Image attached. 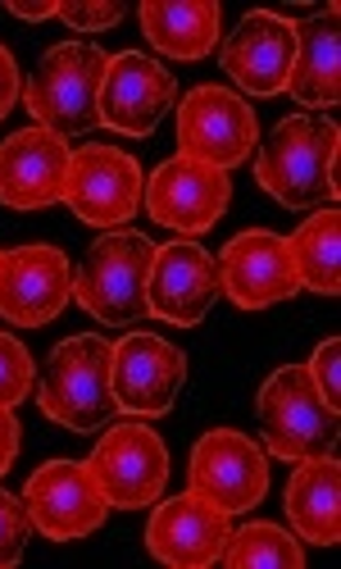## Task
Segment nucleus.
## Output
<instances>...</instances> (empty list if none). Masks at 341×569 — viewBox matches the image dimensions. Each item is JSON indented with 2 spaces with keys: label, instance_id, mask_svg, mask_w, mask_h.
Listing matches in <instances>:
<instances>
[{
  "label": "nucleus",
  "instance_id": "c756f323",
  "mask_svg": "<svg viewBox=\"0 0 341 569\" xmlns=\"http://www.w3.org/2000/svg\"><path fill=\"white\" fill-rule=\"evenodd\" d=\"M19 91H23V82H19V64H14V56L6 51V46H0V119L14 110Z\"/></svg>",
  "mask_w": 341,
  "mask_h": 569
},
{
  "label": "nucleus",
  "instance_id": "9b49d317",
  "mask_svg": "<svg viewBox=\"0 0 341 569\" xmlns=\"http://www.w3.org/2000/svg\"><path fill=\"white\" fill-rule=\"evenodd\" d=\"M187 383V356L164 342L160 333H123L114 342V360H110V388H114V406L123 415L137 419H160L173 410V401L182 397Z\"/></svg>",
  "mask_w": 341,
  "mask_h": 569
},
{
  "label": "nucleus",
  "instance_id": "a211bd4d",
  "mask_svg": "<svg viewBox=\"0 0 341 569\" xmlns=\"http://www.w3.org/2000/svg\"><path fill=\"white\" fill-rule=\"evenodd\" d=\"M291 60H297V23L282 14H269V10H251L237 23V32L223 41L228 78L247 91V97H260V101L287 91Z\"/></svg>",
  "mask_w": 341,
  "mask_h": 569
},
{
  "label": "nucleus",
  "instance_id": "423d86ee",
  "mask_svg": "<svg viewBox=\"0 0 341 569\" xmlns=\"http://www.w3.org/2000/svg\"><path fill=\"white\" fill-rule=\"evenodd\" d=\"M255 141H260V123L247 97H237V91L219 82H201L182 97L178 106V156L182 160L232 173L237 164H247L255 156Z\"/></svg>",
  "mask_w": 341,
  "mask_h": 569
},
{
  "label": "nucleus",
  "instance_id": "7ed1b4c3",
  "mask_svg": "<svg viewBox=\"0 0 341 569\" xmlns=\"http://www.w3.org/2000/svg\"><path fill=\"white\" fill-rule=\"evenodd\" d=\"M110 56L96 41H60L41 56L32 82H28V114L37 128L56 137H82L101 128V82H106Z\"/></svg>",
  "mask_w": 341,
  "mask_h": 569
},
{
  "label": "nucleus",
  "instance_id": "f257e3e1",
  "mask_svg": "<svg viewBox=\"0 0 341 569\" xmlns=\"http://www.w3.org/2000/svg\"><path fill=\"white\" fill-rule=\"evenodd\" d=\"M337 141L341 128L328 114H287L255 156V182L287 210H314L337 197Z\"/></svg>",
  "mask_w": 341,
  "mask_h": 569
},
{
  "label": "nucleus",
  "instance_id": "393cba45",
  "mask_svg": "<svg viewBox=\"0 0 341 569\" xmlns=\"http://www.w3.org/2000/svg\"><path fill=\"white\" fill-rule=\"evenodd\" d=\"M32 388H37V365H32L28 347L10 333H0V406L14 410L19 401L32 397Z\"/></svg>",
  "mask_w": 341,
  "mask_h": 569
},
{
  "label": "nucleus",
  "instance_id": "f03ea898",
  "mask_svg": "<svg viewBox=\"0 0 341 569\" xmlns=\"http://www.w3.org/2000/svg\"><path fill=\"white\" fill-rule=\"evenodd\" d=\"M110 360L114 347L101 333H73L51 356H46L37 406L41 415L69 433H101L114 423V388H110Z\"/></svg>",
  "mask_w": 341,
  "mask_h": 569
},
{
  "label": "nucleus",
  "instance_id": "c85d7f7f",
  "mask_svg": "<svg viewBox=\"0 0 341 569\" xmlns=\"http://www.w3.org/2000/svg\"><path fill=\"white\" fill-rule=\"evenodd\" d=\"M19 442H23V429L10 406H0V479L10 473V465L19 460Z\"/></svg>",
  "mask_w": 341,
  "mask_h": 569
},
{
  "label": "nucleus",
  "instance_id": "2eb2a0df",
  "mask_svg": "<svg viewBox=\"0 0 341 569\" xmlns=\"http://www.w3.org/2000/svg\"><path fill=\"white\" fill-rule=\"evenodd\" d=\"M223 282H219V260L178 237L169 247H156V264L146 278V310L160 323H178V328H197L210 306L219 301Z\"/></svg>",
  "mask_w": 341,
  "mask_h": 569
},
{
  "label": "nucleus",
  "instance_id": "6e6552de",
  "mask_svg": "<svg viewBox=\"0 0 341 569\" xmlns=\"http://www.w3.org/2000/svg\"><path fill=\"white\" fill-rule=\"evenodd\" d=\"M23 506L32 529L51 542L91 538L110 515V501L87 460H46L23 488Z\"/></svg>",
  "mask_w": 341,
  "mask_h": 569
},
{
  "label": "nucleus",
  "instance_id": "9d476101",
  "mask_svg": "<svg viewBox=\"0 0 341 569\" xmlns=\"http://www.w3.org/2000/svg\"><path fill=\"white\" fill-rule=\"evenodd\" d=\"M141 192H146V178L128 151L106 147V141H91V147L73 151L69 182H64V206L82 223L106 228V232L123 228L141 210Z\"/></svg>",
  "mask_w": 341,
  "mask_h": 569
},
{
  "label": "nucleus",
  "instance_id": "0eeeda50",
  "mask_svg": "<svg viewBox=\"0 0 341 569\" xmlns=\"http://www.w3.org/2000/svg\"><path fill=\"white\" fill-rule=\"evenodd\" d=\"M87 469L96 473L110 510H146L160 501L169 483V447L156 429H146L137 419L106 423L101 442L87 456Z\"/></svg>",
  "mask_w": 341,
  "mask_h": 569
},
{
  "label": "nucleus",
  "instance_id": "412c9836",
  "mask_svg": "<svg viewBox=\"0 0 341 569\" xmlns=\"http://www.w3.org/2000/svg\"><path fill=\"white\" fill-rule=\"evenodd\" d=\"M282 501L301 542H314V547L341 542V465L332 460V451L301 460V469H291Z\"/></svg>",
  "mask_w": 341,
  "mask_h": 569
},
{
  "label": "nucleus",
  "instance_id": "a878e982",
  "mask_svg": "<svg viewBox=\"0 0 341 569\" xmlns=\"http://www.w3.org/2000/svg\"><path fill=\"white\" fill-rule=\"evenodd\" d=\"M28 538H32L28 506H23L19 497H10L6 488H0V569H10V565L23 560Z\"/></svg>",
  "mask_w": 341,
  "mask_h": 569
},
{
  "label": "nucleus",
  "instance_id": "aec40b11",
  "mask_svg": "<svg viewBox=\"0 0 341 569\" xmlns=\"http://www.w3.org/2000/svg\"><path fill=\"white\" fill-rule=\"evenodd\" d=\"M287 91L301 106L332 110L341 101V10H314L297 23V60H291Z\"/></svg>",
  "mask_w": 341,
  "mask_h": 569
},
{
  "label": "nucleus",
  "instance_id": "ddd939ff",
  "mask_svg": "<svg viewBox=\"0 0 341 569\" xmlns=\"http://www.w3.org/2000/svg\"><path fill=\"white\" fill-rule=\"evenodd\" d=\"M178 106V78L151 60L146 51H119L110 56L106 82H101V123L119 137H151L164 114Z\"/></svg>",
  "mask_w": 341,
  "mask_h": 569
},
{
  "label": "nucleus",
  "instance_id": "1a4fd4ad",
  "mask_svg": "<svg viewBox=\"0 0 341 569\" xmlns=\"http://www.w3.org/2000/svg\"><path fill=\"white\" fill-rule=\"evenodd\" d=\"M191 492L223 515H247L269 492V456L251 433L210 429L191 447Z\"/></svg>",
  "mask_w": 341,
  "mask_h": 569
},
{
  "label": "nucleus",
  "instance_id": "f3484780",
  "mask_svg": "<svg viewBox=\"0 0 341 569\" xmlns=\"http://www.w3.org/2000/svg\"><path fill=\"white\" fill-rule=\"evenodd\" d=\"M219 282L232 297V306H241V310H269V306H282L301 292L287 237H278L269 228H251V232L232 237L219 256Z\"/></svg>",
  "mask_w": 341,
  "mask_h": 569
},
{
  "label": "nucleus",
  "instance_id": "4be33fe9",
  "mask_svg": "<svg viewBox=\"0 0 341 569\" xmlns=\"http://www.w3.org/2000/svg\"><path fill=\"white\" fill-rule=\"evenodd\" d=\"M146 41L156 46L169 60H205L219 32H223V6L219 0H182V6H169V0H151V6L137 10Z\"/></svg>",
  "mask_w": 341,
  "mask_h": 569
},
{
  "label": "nucleus",
  "instance_id": "cd10ccee",
  "mask_svg": "<svg viewBox=\"0 0 341 569\" xmlns=\"http://www.w3.org/2000/svg\"><path fill=\"white\" fill-rule=\"evenodd\" d=\"M128 10L119 6V0H110V6H87V0H78V6H60V19L73 28V32H106L123 19Z\"/></svg>",
  "mask_w": 341,
  "mask_h": 569
},
{
  "label": "nucleus",
  "instance_id": "39448f33",
  "mask_svg": "<svg viewBox=\"0 0 341 569\" xmlns=\"http://www.w3.org/2000/svg\"><path fill=\"white\" fill-rule=\"evenodd\" d=\"M260 429L278 460H314L337 447V410L314 392L305 365H282L260 388Z\"/></svg>",
  "mask_w": 341,
  "mask_h": 569
},
{
  "label": "nucleus",
  "instance_id": "4468645a",
  "mask_svg": "<svg viewBox=\"0 0 341 569\" xmlns=\"http://www.w3.org/2000/svg\"><path fill=\"white\" fill-rule=\"evenodd\" d=\"M73 301V264L60 247H14L0 256V319L19 328L56 323Z\"/></svg>",
  "mask_w": 341,
  "mask_h": 569
},
{
  "label": "nucleus",
  "instance_id": "f8f14e48",
  "mask_svg": "<svg viewBox=\"0 0 341 569\" xmlns=\"http://www.w3.org/2000/svg\"><path fill=\"white\" fill-rule=\"evenodd\" d=\"M141 201H146V214L160 228H169L178 237H197L223 219V210L232 201V178L223 169L173 156L146 178Z\"/></svg>",
  "mask_w": 341,
  "mask_h": 569
},
{
  "label": "nucleus",
  "instance_id": "7c9ffc66",
  "mask_svg": "<svg viewBox=\"0 0 341 569\" xmlns=\"http://www.w3.org/2000/svg\"><path fill=\"white\" fill-rule=\"evenodd\" d=\"M14 19H23V23H46V19H60V0H37V6H6Z\"/></svg>",
  "mask_w": 341,
  "mask_h": 569
},
{
  "label": "nucleus",
  "instance_id": "bb28decb",
  "mask_svg": "<svg viewBox=\"0 0 341 569\" xmlns=\"http://www.w3.org/2000/svg\"><path fill=\"white\" fill-rule=\"evenodd\" d=\"M337 360H341V342L337 338H328V342H319L314 347V356H310V383H314V392L332 406V410H341V378H337Z\"/></svg>",
  "mask_w": 341,
  "mask_h": 569
},
{
  "label": "nucleus",
  "instance_id": "dca6fc26",
  "mask_svg": "<svg viewBox=\"0 0 341 569\" xmlns=\"http://www.w3.org/2000/svg\"><path fill=\"white\" fill-rule=\"evenodd\" d=\"M73 151L69 141L46 132V128H23L0 141V206L19 214H37L64 201Z\"/></svg>",
  "mask_w": 341,
  "mask_h": 569
},
{
  "label": "nucleus",
  "instance_id": "6ab92c4d",
  "mask_svg": "<svg viewBox=\"0 0 341 569\" xmlns=\"http://www.w3.org/2000/svg\"><path fill=\"white\" fill-rule=\"evenodd\" d=\"M228 515L210 506L197 492H182L156 506L146 519V551L169 569H205L219 565V551L228 542Z\"/></svg>",
  "mask_w": 341,
  "mask_h": 569
},
{
  "label": "nucleus",
  "instance_id": "b1692460",
  "mask_svg": "<svg viewBox=\"0 0 341 569\" xmlns=\"http://www.w3.org/2000/svg\"><path fill=\"white\" fill-rule=\"evenodd\" d=\"M219 565H228V569H301L305 551L278 525H241L228 533Z\"/></svg>",
  "mask_w": 341,
  "mask_h": 569
},
{
  "label": "nucleus",
  "instance_id": "5701e85b",
  "mask_svg": "<svg viewBox=\"0 0 341 569\" xmlns=\"http://www.w3.org/2000/svg\"><path fill=\"white\" fill-rule=\"evenodd\" d=\"M287 247H291V264H297L301 288L319 297L341 292V210L337 206H323L319 214H310Z\"/></svg>",
  "mask_w": 341,
  "mask_h": 569
},
{
  "label": "nucleus",
  "instance_id": "20e7f679",
  "mask_svg": "<svg viewBox=\"0 0 341 569\" xmlns=\"http://www.w3.org/2000/svg\"><path fill=\"white\" fill-rule=\"evenodd\" d=\"M156 264V242L132 228H110L87 247L73 273V301L96 323H141L146 315V278Z\"/></svg>",
  "mask_w": 341,
  "mask_h": 569
}]
</instances>
